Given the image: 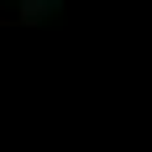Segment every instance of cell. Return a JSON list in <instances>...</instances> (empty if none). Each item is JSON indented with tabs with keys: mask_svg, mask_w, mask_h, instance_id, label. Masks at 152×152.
Segmentation results:
<instances>
[{
	"mask_svg": "<svg viewBox=\"0 0 152 152\" xmlns=\"http://www.w3.org/2000/svg\"><path fill=\"white\" fill-rule=\"evenodd\" d=\"M58 11V0H21V21H42Z\"/></svg>",
	"mask_w": 152,
	"mask_h": 152,
	"instance_id": "6da1fadb",
	"label": "cell"
}]
</instances>
